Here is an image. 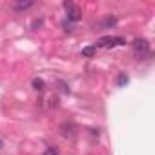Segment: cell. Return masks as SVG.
<instances>
[{
    "instance_id": "obj_1",
    "label": "cell",
    "mask_w": 155,
    "mask_h": 155,
    "mask_svg": "<svg viewBox=\"0 0 155 155\" xmlns=\"http://www.w3.org/2000/svg\"><path fill=\"white\" fill-rule=\"evenodd\" d=\"M131 48H133L135 57H139V58H144L146 55H150V42L146 38H135Z\"/></svg>"
},
{
    "instance_id": "obj_2",
    "label": "cell",
    "mask_w": 155,
    "mask_h": 155,
    "mask_svg": "<svg viewBox=\"0 0 155 155\" xmlns=\"http://www.w3.org/2000/svg\"><path fill=\"white\" fill-rule=\"evenodd\" d=\"M126 40L122 37H102L97 40L95 48H117V46H124Z\"/></svg>"
},
{
    "instance_id": "obj_3",
    "label": "cell",
    "mask_w": 155,
    "mask_h": 155,
    "mask_svg": "<svg viewBox=\"0 0 155 155\" xmlns=\"http://www.w3.org/2000/svg\"><path fill=\"white\" fill-rule=\"evenodd\" d=\"M64 9H66V15H68V20L69 22H77V20H81V9L77 8L73 2H64Z\"/></svg>"
},
{
    "instance_id": "obj_4",
    "label": "cell",
    "mask_w": 155,
    "mask_h": 155,
    "mask_svg": "<svg viewBox=\"0 0 155 155\" xmlns=\"http://www.w3.org/2000/svg\"><path fill=\"white\" fill-rule=\"evenodd\" d=\"M33 6V2H18V4H13V9L17 11H24V9H29Z\"/></svg>"
},
{
    "instance_id": "obj_5",
    "label": "cell",
    "mask_w": 155,
    "mask_h": 155,
    "mask_svg": "<svg viewBox=\"0 0 155 155\" xmlns=\"http://www.w3.org/2000/svg\"><path fill=\"white\" fill-rule=\"evenodd\" d=\"M33 90H37V91H42L44 90V81L42 79H33Z\"/></svg>"
},
{
    "instance_id": "obj_6",
    "label": "cell",
    "mask_w": 155,
    "mask_h": 155,
    "mask_svg": "<svg viewBox=\"0 0 155 155\" xmlns=\"http://www.w3.org/2000/svg\"><path fill=\"white\" fill-rule=\"evenodd\" d=\"M95 53H97V48H95V46H90V48H84V49H82V55H84V57H93Z\"/></svg>"
},
{
    "instance_id": "obj_7",
    "label": "cell",
    "mask_w": 155,
    "mask_h": 155,
    "mask_svg": "<svg viewBox=\"0 0 155 155\" xmlns=\"http://www.w3.org/2000/svg\"><path fill=\"white\" fill-rule=\"evenodd\" d=\"M128 81H130V79H128V75H126V73H120V75H119V86L128 84Z\"/></svg>"
},
{
    "instance_id": "obj_8",
    "label": "cell",
    "mask_w": 155,
    "mask_h": 155,
    "mask_svg": "<svg viewBox=\"0 0 155 155\" xmlns=\"http://www.w3.org/2000/svg\"><path fill=\"white\" fill-rule=\"evenodd\" d=\"M44 155H58V150L57 148H53V146H49L48 150H46V153Z\"/></svg>"
},
{
    "instance_id": "obj_9",
    "label": "cell",
    "mask_w": 155,
    "mask_h": 155,
    "mask_svg": "<svg viewBox=\"0 0 155 155\" xmlns=\"http://www.w3.org/2000/svg\"><path fill=\"white\" fill-rule=\"evenodd\" d=\"M0 148H2V142H0Z\"/></svg>"
}]
</instances>
